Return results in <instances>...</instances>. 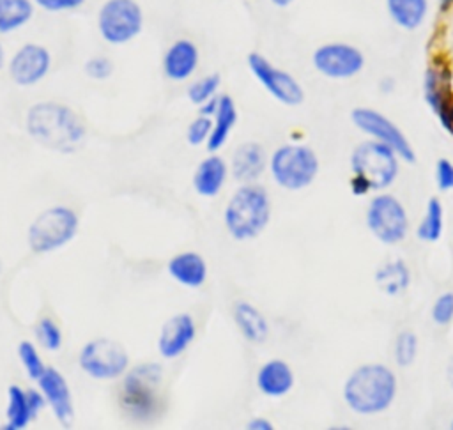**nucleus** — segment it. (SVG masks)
I'll list each match as a JSON object with an SVG mask.
<instances>
[{
    "instance_id": "c756f323",
    "label": "nucleus",
    "mask_w": 453,
    "mask_h": 430,
    "mask_svg": "<svg viewBox=\"0 0 453 430\" xmlns=\"http://www.w3.org/2000/svg\"><path fill=\"white\" fill-rule=\"evenodd\" d=\"M18 359L25 370V373L32 379V380H37L42 372L46 370V365H44V359L37 349V345L34 342H28V340H23L18 343Z\"/></svg>"
},
{
    "instance_id": "9d476101",
    "label": "nucleus",
    "mask_w": 453,
    "mask_h": 430,
    "mask_svg": "<svg viewBox=\"0 0 453 430\" xmlns=\"http://www.w3.org/2000/svg\"><path fill=\"white\" fill-rule=\"evenodd\" d=\"M143 11L136 0H106L97 12L99 35L113 46L126 44L140 35Z\"/></svg>"
},
{
    "instance_id": "5701e85b",
    "label": "nucleus",
    "mask_w": 453,
    "mask_h": 430,
    "mask_svg": "<svg viewBox=\"0 0 453 430\" xmlns=\"http://www.w3.org/2000/svg\"><path fill=\"white\" fill-rule=\"evenodd\" d=\"M235 122H237V108H235L234 99L226 94L219 96L218 110L212 115L211 136L205 143L209 152H218L226 143L232 129L235 127Z\"/></svg>"
},
{
    "instance_id": "2f4dec72",
    "label": "nucleus",
    "mask_w": 453,
    "mask_h": 430,
    "mask_svg": "<svg viewBox=\"0 0 453 430\" xmlns=\"http://www.w3.org/2000/svg\"><path fill=\"white\" fill-rule=\"evenodd\" d=\"M35 338H37L39 345L50 352H57L62 347V340H64L58 324L50 317H42L37 322Z\"/></svg>"
},
{
    "instance_id": "473e14b6",
    "label": "nucleus",
    "mask_w": 453,
    "mask_h": 430,
    "mask_svg": "<svg viewBox=\"0 0 453 430\" xmlns=\"http://www.w3.org/2000/svg\"><path fill=\"white\" fill-rule=\"evenodd\" d=\"M219 83H221V78H219V74H216V73H214V74H207V76L196 80L195 83H191V85L188 87V97H189V101H191L193 104L200 106L202 103H205L207 99H211V97L216 96V92H218V88H219Z\"/></svg>"
},
{
    "instance_id": "c03bdc74",
    "label": "nucleus",
    "mask_w": 453,
    "mask_h": 430,
    "mask_svg": "<svg viewBox=\"0 0 453 430\" xmlns=\"http://www.w3.org/2000/svg\"><path fill=\"white\" fill-rule=\"evenodd\" d=\"M4 65H5V50H4V46L0 44V71L4 69Z\"/></svg>"
},
{
    "instance_id": "412c9836",
    "label": "nucleus",
    "mask_w": 453,
    "mask_h": 430,
    "mask_svg": "<svg viewBox=\"0 0 453 430\" xmlns=\"http://www.w3.org/2000/svg\"><path fill=\"white\" fill-rule=\"evenodd\" d=\"M265 152L257 142L241 143L232 156V175L237 182H255L265 170Z\"/></svg>"
},
{
    "instance_id": "7c9ffc66",
    "label": "nucleus",
    "mask_w": 453,
    "mask_h": 430,
    "mask_svg": "<svg viewBox=\"0 0 453 430\" xmlns=\"http://www.w3.org/2000/svg\"><path fill=\"white\" fill-rule=\"evenodd\" d=\"M393 356L398 366H411L418 356V336L412 331H400L395 338Z\"/></svg>"
},
{
    "instance_id": "a19ab883",
    "label": "nucleus",
    "mask_w": 453,
    "mask_h": 430,
    "mask_svg": "<svg viewBox=\"0 0 453 430\" xmlns=\"http://www.w3.org/2000/svg\"><path fill=\"white\" fill-rule=\"evenodd\" d=\"M218 101H219V97H211V99H207L205 103H202L198 108H200V115H205V117H211L212 119V115L216 113V110H218Z\"/></svg>"
},
{
    "instance_id": "9b49d317",
    "label": "nucleus",
    "mask_w": 453,
    "mask_h": 430,
    "mask_svg": "<svg viewBox=\"0 0 453 430\" xmlns=\"http://www.w3.org/2000/svg\"><path fill=\"white\" fill-rule=\"evenodd\" d=\"M350 120L359 131L366 133L368 136H372L377 142H382V143L389 145L396 152V156L402 157L403 161H407V163L416 161L414 149L409 143L407 136L384 113H380L373 108L357 106L350 111Z\"/></svg>"
},
{
    "instance_id": "a878e982",
    "label": "nucleus",
    "mask_w": 453,
    "mask_h": 430,
    "mask_svg": "<svg viewBox=\"0 0 453 430\" xmlns=\"http://www.w3.org/2000/svg\"><path fill=\"white\" fill-rule=\"evenodd\" d=\"M34 412L28 405L27 391L21 386H9L7 389V407H5V430H23L34 419Z\"/></svg>"
},
{
    "instance_id": "f704fd0d",
    "label": "nucleus",
    "mask_w": 453,
    "mask_h": 430,
    "mask_svg": "<svg viewBox=\"0 0 453 430\" xmlns=\"http://www.w3.org/2000/svg\"><path fill=\"white\" fill-rule=\"evenodd\" d=\"M432 320L437 326H446L453 320V292L441 294L432 306Z\"/></svg>"
},
{
    "instance_id": "e433bc0d",
    "label": "nucleus",
    "mask_w": 453,
    "mask_h": 430,
    "mask_svg": "<svg viewBox=\"0 0 453 430\" xmlns=\"http://www.w3.org/2000/svg\"><path fill=\"white\" fill-rule=\"evenodd\" d=\"M435 180L437 188L441 191H451L453 189V163L446 157L437 159L435 163Z\"/></svg>"
},
{
    "instance_id": "20e7f679",
    "label": "nucleus",
    "mask_w": 453,
    "mask_h": 430,
    "mask_svg": "<svg viewBox=\"0 0 453 430\" xmlns=\"http://www.w3.org/2000/svg\"><path fill=\"white\" fill-rule=\"evenodd\" d=\"M163 368L157 363H142L122 375L120 405L136 421L154 419L159 409Z\"/></svg>"
},
{
    "instance_id": "423d86ee",
    "label": "nucleus",
    "mask_w": 453,
    "mask_h": 430,
    "mask_svg": "<svg viewBox=\"0 0 453 430\" xmlns=\"http://www.w3.org/2000/svg\"><path fill=\"white\" fill-rule=\"evenodd\" d=\"M80 228V218L67 205H53L44 209L28 225L27 244L32 253L46 255L69 244Z\"/></svg>"
},
{
    "instance_id": "58836bf2",
    "label": "nucleus",
    "mask_w": 453,
    "mask_h": 430,
    "mask_svg": "<svg viewBox=\"0 0 453 430\" xmlns=\"http://www.w3.org/2000/svg\"><path fill=\"white\" fill-rule=\"evenodd\" d=\"M435 117L439 119L442 129L453 136V94H451L449 99L441 106V110L435 113Z\"/></svg>"
},
{
    "instance_id": "c85d7f7f",
    "label": "nucleus",
    "mask_w": 453,
    "mask_h": 430,
    "mask_svg": "<svg viewBox=\"0 0 453 430\" xmlns=\"http://www.w3.org/2000/svg\"><path fill=\"white\" fill-rule=\"evenodd\" d=\"M444 228V207L439 198L432 196L426 202L425 216L416 230V235L423 242H435L441 239Z\"/></svg>"
},
{
    "instance_id": "aec40b11",
    "label": "nucleus",
    "mask_w": 453,
    "mask_h": 430,
    "mask_svg": "<svg viewBox=\"0 0 453 430\" xmlns=\"http://www.w3.org/2000/svg\"><path fill=\"white\" fill-rule=\"evenodd\" d=\"M168 274L182 287L198 288L207 280V262L196 251H180L168 260Z\"/></svg>"
},
{
    "instance_id": "4be33fe9",
    "label": "nucleus",
    "mask_w": 453,
    "mask_h": 430,
    "mask_svg": "<svg viewBox=\"0 0 453 430\" xmlns=\"http://www.w3.org/2000/svg\"><path fill=\"white\" fill-rule=\"evenodd\" d=\"M226 175H228V166L225 159L219 157L218 154H211L198 163L193 173V189L200 196L212 198L223 189Z\"/></svg>"
},
{
    "instance_id": "4c0bfd02",
    "label": "nucleus",
    "mask_w": 453,
    "mask_h": 430,
    "mask_svg": "<svg viewBox=\"0 0 453 430\" xmlns=\"http://www.w3.org/2000/svg\"><path fill=\"white\" fill-rule=\"evenodd\" d=\"M32 2L48 12L74 11L85 4V0H32Z\"/></svg>"
},
{
    "instance_id": "0eeeda50",
    "label": "nucleus",
    "mask_w": 453,
    "mask_h": 430,
    "mask_svg": "<svg viewBox=\"0 0 453 430\" xmlns=\"http://www.w3.org/2000/svg\"><path fill=\"white\" fill-rule=\"evenodd\" d=\"M274 182L288 191L308 188L319 175L320 163L313 149L301 143L278 147L267 161Z\"/></svg>"
},
{
    "instance_id": "6ab92c4d",
    "label": "nucleus",
    "mask_w": 453,
    "mask_h": 430,
    "mask_svg": "<svg viewBox=\"0 0 453 430\" xmlns=\"http://www.w3.org/2000/svg\"><path fill=\"white\" fill-rule=\"evenodd\" d=\"M453 94V74L446 62L434 60L423 78V96L428 108L437 113Z\"/></svg>"
},
{
    "instance_id": "7ed1b4c3",
    "label": "nucleus",
    "mask_w": 453,
    "mask_h": 430,
    "mask_svg": "<svg viewBox=\"0 0 453 430\" xmlns=\"http://www.w3.org/2000/svg\"><path fill=\"white\" fill-rule=\"evenodd\" d=\"M271 219V200L264 186L241 184L228 198L223 212L225 228L232 239L242 242L260 235Z\"/></svg>"
},
{
    "instance_id": "b1692460",
    "label": "nucleus",
    "mask_w": 453,
    "mask_h": 430,
    "mask_svg": "<svg viewBox=\"0 0 453 430\" xmlns=\"http://www.w3.org/2000/svg\"><path fill=\"white\" fill-rule=\"evenodd\" d=\"M234 320L241 334L251 343H264L269 336V324L262 311L248 301H239L234 306Z\"/></svg>"
},
{
    "instance_id": "79ce46f5",
    "label": "nucleus",
    "mask_w": 453,
    "mask_h": 430,
    "mask_svg": "<svg viewBox=\"0 0 453 430\" xmlns=\"http://www.w3.org/2000/svg\"><path fill=\"white\" fill-rule=\"evenodd\" d=\"M246 428L250 430H273V423L265 418H253L248 421Z\"/></svg>"
},
{
    "instance_id": "72a5a7b5",
    "label": "nucleus",
    "mask_w": 453,
    "mask_h": 430,
    "mask_svg": "<svg viewBox=\"0 0 453 430\" xmlns=\"http://www.w3.org/2000/svg\"><path fill=\"white\" fill-rule=\"evenodd\" d=\"M211 129H212V119L205 117V115H198L195 120L189 122V126L186 129L188 143L193 147L207 143V140L211 136Z\"/></svg>"
},
{
    "instance_id": "f257e3e1",
    "label": "nucleus",
    "mask_w": 453,
    "mask_h": 430,
    "mask_svg": "<svg viewBox=\"0 0 453 430\" xmlns=\"http://www.w3.org/2000/svg\"><path fill=\"white\" fill-rule=\"evenodd\" d=\"M25 127L32 140L60 154H71L80 149L87 134L85 124L76 111L55 101L32 104L25 117Z\"/></svg>"
},
{
    "instance_id": "ea45409f",
    "label": "nucleus",
    "mask_w": 453,
    "mask_h": 430,
    "mask_svg": "<svg viewBox=\"0 0 453 430\" xmlns=\"http://www.w3.org/2000/svg\"><path fill=\"white\" fill-rule=\"evenodd\" d=\"M25 391H27L28 405H30L34 416H37L41 411H44V409L48 407V405H46V400H44V396H42V393H41L39 388H28V389H25Z\"/></svg>"
},
{
    "instance_id": "f3484780",
    "label": "nucleus",
    "mask_w": 453,
    "mask_h": 430,
    "mask_svg": "<svg viewBox=\"0 0 453 430\" xmlns=\"http://www.w3.org/2000/svg\"><path fill=\"white\" fill-rule=\"evenodd\" d=\"M198 62L196 44L189 39H177L163 55V73L172 81H184L196 71Z\"/></svg>"
},
{
    "instance_id": "cd10ccee",
    "label": "nucleus",
    "mask_w": 453,
    "mask_h": 430,
    "mask_svg": "<svg viewBox=\"0 0 453 430\" xmlns=\"http://www.w3.org/2000/svg\"><path fill=\"white\" fill-rule=\"evenodd\" d=\"M34 16L32 0H0V35L25 27Z\"/></svg>"
},
{
    "instance_id": "1a4fd4ad",
    "label": "nucleus",
    "mask_w": 453,
    "mask_h": 430,
    "mask_svg": "<svg viewBox=\"0 0 453 430\" xmlns=\"http://www.w3.org/2000/svg\"><path fill=\"white\" fill-rule=\"evenodd\" d=\"M366 227L382 244H398L407 237L409 216L403 203L388 193L375 195L366 207Z\"/></svg>"
},
{
    "instance_id": "39448f33",
    "label": "nucleus",
    "mask_w": 453,
    "mask_h": 430,
    "mask_svg": "<svg viewBox=\"0 0 453 430\" xmlns=\"http://www.w3.org/2000/svg\"><path fill=\"white\" fill-rule=\"evenodd\" d=\"M352 177L359 179L368 191H382L398 177L400 163L396 152L377 140H366L350 154Z\"/></svg>"
},
{
    "instance_id": "2eb2a0df",
    "label": "nucleus",
    "mask_w": 453,
    "mask_h": 430,
    "mask_svg": "<svg viewBox=\"0 0 453 430\" xmlns=\"http://www.w3.org/2000/svg\"><path fill=\"white\" fill-rule=\"evenodd\" d=\"M35 382L57 421L62 425H71L74 416V405L67 379L57 368L46 366V370Z\"/></svg>"
},
{
    "instance_id": "de8ad7c7",
    "label": "nucleus",
    "mask_w": 453,
    "mask_h": 430,
    "mask_svg": "<svg viewBox=\"0 0 453 430\" xmlns=\"http://www.w3.org/2000/svg\"><path fill=\"white\" fill-rule=\"evenodd\" d=\"M449 426H451V428H453V419H451V425H449Z\"/></svg>"
},
{
    "instance_id": "a18cd8bd",
    "label": "nucleus",
    "mask_w": 453,
    "mask_h": 430,
    "mask_svg": "<svg viewBox=\"0 0 453 430\" xmlns=\"http://www.w3.org/2000/svg\"><path fill=\"white\" fill-rule=\"evenodd\" d=\"M441 2V11H446L453 5V0H439Z\"/></svg>"
},
{
    "instance_id": "f03ea898",
    "label": "nucleus",
    "mask_w": 453,
    "mask_h": 430,
    "mask_svg": "<svg viewBox=\"0 0 453 430\" xmlns=\"http://www.w3.org/2000/svg\"><path fill=\"white\" fill-rule=\"evenodd\" d=\"M396 375L382 363H366L350 372L343 382V402L361 416L388 411L396 396Z\"/></svg>"
},
{
    "instance_id": "c9c22d12",
    "label": "nucleus",
    "mask_w": 453,
    "mask_h": 430,
    "mask_svg": "<svg viewBox=\"0 0 453 430\" xmlns=\"http://www.w3.org/2000/svg\"><path fill=\"white\" fill-rule=\"evenodd\" d=\"M83 71L88 78L92 80H108L113 73V62L108 58V57H103V55H97V57H90L85 65H83Z\"/></svg>"
},
{
    "instance_id": "4468645a",
    "label": "nucleus",
    "mask_w": 453,
    "mask_h": 430,
    "mask_svg": "<svg viewBox=\"0 0 453 430\" xmlns=\"http://www.w3.org/2000/svg\"><path fill=\"white\" fill-rule=\"evenodd\" d=\"M51 67V53L37 42H27L14 51L7 62L11 80L19 87L37 85Z\"/></svg>"
},
{
    "instance_id": "a211bd4d",
    "label": "nucleus",
    "mask_w": 453,
    "mask_h": 430,
    "mask_svg": "<svg viewBox=\"0 0 453 430\" xmlns=\"http://www.w3.org/2000/svg\"><path fill=\"white\" fill-rule=\"evenodd\" d=\"M294 372L283 359H269L257 372V388L267 398H281L294 388Z\"/></svg>"
},
{
    "instance_id": "37998d69",
    "label": "nucleus",
    "mask_w": 453,
    "mask_h": 430,
    "mask_svg": "<svg viewBox=\"0 0 453 430\" xmlns=\"http://www.w3.org/2000/svg\"><path fill=\"white\" fill-rule=\"evenodd\" d=\"M269 2H271L273 5H276V7H281V9H283V7H288L294 0H269Z\"/></svg>"
},
{
    "instance_id": "f8f14e48",
    "label": "nucleus",
    "mask_w": 453,
    "mask_h": 430,
    "mask_svg": "<svg viewBox=\"0 0 453 430\" xmlns=\"http://www.w3.org/2000/svg\"><path fill=\"white\" fill-rule=\"evenodd\" d=\"M311 64L326 78L347 80L363 71L365 55L349 42H326L313 51Z\"/></svg>"
},
{
    "instance_id": "ddd939ff",
    "label": "nucleus",
    "mask_w": 453,
    "mask_h": 430,
    "mask_svg": "<svg viewBox=\"0 0 453 430\" xmlns=\"http://www.w3.org/2000/svg\"><path fill=\"white\" fill-rule=\"evenodd\" d=\"M248 65L257 81L281 104L297 106L304 101V90L299 81L290 73L271 64L264 55L250 53Z\"/></svg>"
},
{
    "instance_id": "dca6fc26",
    "label": "nucleus",
    "mask_w": 453,
    "mask_h": 430,
    "mask_svg": "<svg viewBox=\"0 0 453 430\" xmlns=\"http://www.w3.org/2000/svg\"><path fill=\"white\" fill-rule=\"evenodd\" d=\"M196 336V326L189 313H177L170 317L157 336V352L165 359L182 356Z\"/></svg>"
},
{
    "instance_id": "393cba45",
    "label": "nucleus",
    "mask_w": 453,
    "mask_h": 430,
    "mask_svg": "<svg viewBox=\"0 0 453 430\" xmlns=\"http://www.w3.org/2000/svg\"><path fill=\"white\" fill-rule=\"evenodd\" d=\"M386 11L396 27L412 32L428 14V0H386Z\"/></svg>"
},
{
    "instance_id": "6e6552de",
    "label": "nucleus",
    "mask_w": 453,
    "mask_h": 430,
    "mask_svg": "<svg viewBox=\"0 0 453 430\" xmlns=\"http://www.w3.org/2000/svg\"><path fill=\"white\" fill-rule=\"evenodd\" d=\"M78 365L81 372L94 380H115L122 379L127 372L129 354L119 342L101 336L81 347Z\"/></svg>"
},
{
    "instance_id": "bb28decb",
    "label": "nucleus",
    "mask_w": 453,
    "mask_h": 430,
    "mask_svg": "<svg viewBox=\"0 0 453 430\" xmlns=\"http://www.w3.org/2000/svg\"><path fill=\"white\" fill-rule=\"evenodd\" d=\"M377 287L388 296H400L411 283V273L403 260H391L375 271Z\"/></svg>"
},
{
    "instance_id": "49530a36",
    "label": "nucleus",
    "mask_w": 453,
    "mask_h": 430,
    "mask_svg": "<svg viewBox=\"0 0 453 430\" xmlns=\"http://www.w3.org/2000/svg\"><path fill=\"white\" fill-rule=\"evenodd\" d=\"M0 271H2V260H0Z\"/></svg>"
}]
</instances>
